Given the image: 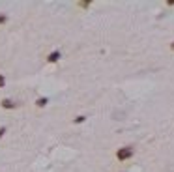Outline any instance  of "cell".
<instances>
[{"label":"cell","instance_id":"1","mask_svg":"<svg viewBox=\"0 0 174 172\" xmlns=\"http://www.w3.org/2000/svg\"><path fill=\"white\" fill-rule=\"evenodd\" d=\"M133 154H135V150L131 148V146H124V148H120L116 152V157L120 159V161H125V159H129V157H133Z\"/></svg>","mask_w":174,"mask_h":172},{"label":"cell","instance_id":"2","mask_svg":"<svg viewBox=\"0 0 174 172\" xmlns=\"http://www.w3.org/2000/svg\"><path fill=\"white\" fill-rule=\"evenodd\" d=\"M0 105H2V109H6V111H12V109H15V107H17V103L12 101V99H2V103H0Z\"/></svg>","mask_w":174,"mask_h":172},{"label":"cell","instance_id":"3","mask_svg":"<svg viewBox=\"0 0 174 172\" xmlns=\"http://www.w3.org/2000/svg\"><path fill=\"white\" fill-rule=\"evenodd\" d=\"M58 58H60V51H52V52H51V55L47 56V60H49L51 64H52V62H56Z\"/></svg>","mask_w":174,"mask_h":172},{"label":"cell","instance_id":"4","mask_svg":"<svg viewBox=\"0 0 174 172\" xmlns=\"http://www.w3.org/2000/svg\"><path fill=\"white\" fill-rule=\"evenodd\" d=\"M47 103H49V99H47V98H39V99H38V101H36V105H38V107H39V109H41V107H45V105H47Z\"/></svg>","mask_w":174,"mask_h":172},{"label":"cell","instance_id":"5","mask_svg":"<svg viewBox=\"0 0 174 172\" xmlns=\"http://www.w3.org/2000/svg\"><path fill=\"white\" fill-rule=\"evenodd\" d=\"M86 120V116H77V118H75V124H82Z\"/></svg>","mask_w":174,"mask_h":172},{"label":"cell","instance_id":"6","mask_svg":"<svg viewBox=\"0 0 174 172\" xmlns=\"http://www.w3.org/2000/svg\"><path fill=\"white\" fill-rule=\"evenodd\" d=\"M4 82H6V79L2 77V75H0V88H2V86H4Z\"/></svg>","mask_w":174,"mask_h":172},{"label":"cell","instance_id":"7","mask_svg":"<svg viewBox=\"0 0 174 172\" xmlns=\"http://www.w3.org/2000/svg\"><path fill=\"white\" fill-rule=\"evenodd\" d=\"M6 23V15H0V25H4Z\"/></svg>","mask_w":174,"mask_h":172},{"label":"cell","instance_id":"8","mask_svg":"<svg viewBox=\"0 0 174 172\" xmlns=\"http://www.w3.org/2000/svg\"><path fill=\"white\" fill-rule=\"evenodd\" d=\"M4 133H6V127H0V137H2Z\"/></svg>","mask_w":174,"mask_h":172},{"label":"cell","instance_id":"9","mask_svg":"<svg viewBox=\"0 0 174 172\" xmlns=\"http://www.w3.org/2000/svg\"><path fill=\"white\" fill-rule=\"evenodd\" d=\"M167 4H169V6H174V0H170V2H167Z\"/></svg>","mask_w":174,"mask_h":172},{"label":"cell","instance_id":"10","mask_svg":"<svg viewBox=\"0 0 174 172\" xmlns=\"http://www.w3.org/2000/svg\"><path fill=\"white\" fill-rule=\"evenodd\" d=\"M170 49H172V51H174V43H172V45H170Z\"/></svg>","mask_w":174,"mask_h":172}]
</instances>
